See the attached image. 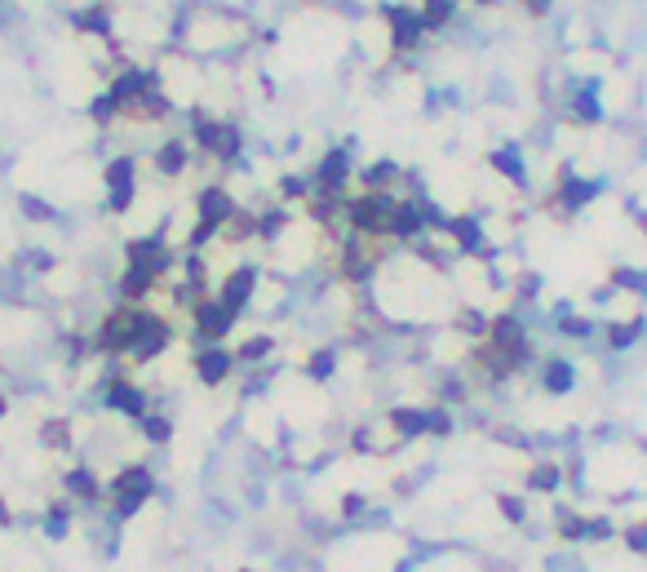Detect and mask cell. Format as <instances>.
Returning a JSON list of instances; mask_svg holds the SVG:
<instances>
[{
    "label": "cell",
    "mask_w": 647,
    "mask_h": 572,
    "mask_svg": "<svg viewBox=\"0 0 647 572\" xmlns=\"http://www.w3.org/2000/svg\"><path fill=\"white\" fill-rule=\"evenodd\" d=\"M156 497V475H151V466L142 462H129L120 466L116 475H111L107 484V510H111V524H129V519L142 515V506Z\"/></svg>",
    "instance_id": "cell-1"
},
{
    "label": "cell",
    "mask_w": 647,
    "mask_h": 572,
    "mask_svg": "<svg viewBox=\"0 0 647 572\" xmlns=\"http://www.w3.org/2000/svg\"><path fill=\"white\" fill-rule=\"evenodd\" d=\"M169 342H173V329H169V320H164V315H156V311H133L129 360H138V364L156 360V355H160Z\"/></svg>",
    "instance_id": "cell-2"
},
{
    "label": "cell",
    "mask_w": 647,
    "mask_h": 572,
    "mask_svg": "<svg viewBox=\"0 0 647 572\" xmlns=\"http://www.w3.org/2000/svg\"><path fill=\"white\" fill-rule=\"evenodd\" d=\"M63 497L76 510H94L107 502V484L98 479L94 466H71V471H63Z\"/></svg>",
    "instance_id": "cell-3"
},
{
    "label": "cell",
    "mask_w": 647,
    "mask_h": 572,
    "mask_svg": "<svg viewBox=\"0 0 647 572\" xmlns=\"http://www.w3.org/2000/svg\"><path fill=\"white\" fill-rule=\"evenodd\" d=\"M191 320H195V333H200L204 342H209V346H222V337L231 333L235 315H231L218 298H200V302L191 306Z\"/></svg>",
    "instance_id": "cell-4"
},
{
    "label": "cell",
    "mask_w": 647,
    "mask_h": 572,
    "mask_svg": "<svg viewBox=\"0 0 647 572\" xmlns=\"http://www.w3.org/2000/svg\"><path fill=\"white\" fill-rule=\"evenodd\" d=\"M390 213H395V200L390 196H359L351 204V222L355 231H368V236H382V231H390Z\"/></svg>",
    "instance_id": "cell-5"
},
{
    "label": "cell",
    "mask_w": 647,
    "mask_h": 572,
    "mask_svg": "<svg viewBox=\"0 0 647 572\" xmlns=\"http://www.w3.org/2000/svg\"><path fill=\"white\" fill-rule=\"evenodd\" d=\"M231 373H235V351H227V346H204V351H195V377H200L204 386H222Z\"/></svg>",
    "instance_id": "cell-6"
},
{
    "label": "cell",
    "mask_w": 647,
    "mask_h": 572,
    "mask_svg": "<svg viewBox=\"0 0 647 572\" xmlns=\"http://www.w3.org/2000/svg\"><path fill=\"white\" fill-rule=\"evenodd\" d=\"M253 289H258V271H253V267H240V271H231L227 280H222V289H218V302L227 306L231 315H240L244 306H249Z\"/></svg>",
    "instance_id": "cell-7"
},
{
    "label": "cell",
    "mask_w": 647,
    "mask_h": 572,
    "mask_svg": "<svg viewBox=\"0 0 647 572\" xmlns=\"http://www.w3.org/2000/svg\"><path fill=\"white\" fill-rule=\"evenodd\" d=\"M40 533H45V541H67L71 528H76V506L67 502V497H54L45 510H40Z\"/></svg>",
    "instance_id": "cell-8"
},
{
    "label": "cell",
    "mask_w": 647,
    "mask_h": 572,
    "mask_svg": "<svg viewBox=\"0 0 647 572\" xmlns=\"http://www.w3.org/2000/svg\"><path fill=\"white\" fill-rule=\"evenodd\" d=\"M107 408L125 413L129 422H142V417H147V395H142L133 382L120 377V382H107Z\"/></svg>",
    "instance_id": "cell-9"
},
{
    "label": "cell",
    "mask_w": 647,
    "mask_h": 572,
    "mask_svg": "<svg viewBox=\"0 0 647 572\" xmlns=\"http://www.w3.org/2000/svg\"><path fill=\"white\" fill-rule=\"evenodd\" d=\"M195 209H200V227H204V231H218L222 222H227L231 213H235V204H231V196H227L222 187H209V191H200Z\"/></svg>",
    "instance_id": "cell-10"
},
{
    "label": "cell",
    "mask_w": 647,
    "mask_h": 572,
    "mask_svg": "<svg viewBox=\"0 0 647 572\" xmlns=\"http://www.w3.org/2000/svg\"><path fill=\"white\" fill-rule=\"evenodd\" d=\"M386 422H390V431H395V439H421L426 435V408H390L386 413Z\"/></svg>",
    "instance_id": "cell-11"
},
{
    "label": "cell",
    "mask_w": 647,
    "mask_h": 572,
    "mask_svg": "<svg viewBox=\"0 0 647 572\" xmlns=\"http://www.w3.org/2000/svg\"><path fill=\"white\" fill-rule=\"evenodd\" d=\"M421 18L413 14V9H390V32H395V45L399 49H413L417 36H421Z\"/></svg>",
    "instance_id": "cell-12"
},
{
    "label": "cell",
    "mask_w": 647,
    "mask_h": 572,
    "mask_svg": "<svg viewBox=\"0 0 647 572\" xmlns=\"http://www.w3.org/2000/svg\"><path fill=\"white\" fill-rule=\"evenodd\" d=\"M523 484H528V493H546V497L559 493V488H563V466L559 462H537Z\"/></svg>",
    "instance_id": "cell-13"
},
{
    "label": "cell",
    "mask_w": 647,
    "mask_h": 572,
    "mask_svg": "<svg viewBox=\"0 0 647 572\" xmlns=\"http://www.w3.org/2000/svg\"><path fill=\"white\" fill-rule=\"evenodd\" d=\"M107 182H111V209H129V200H133V160L111 165Z\"/></svg>",
    "instance_id": "cell-14"
},
{
    "label": "cell",
    "mask_w": 647,
    "mask_h": 572,
    "mask_svg": "<svg viewBox=\"0 0 647 572\" xmlns=\"http://www.w3.org/2000/svg\"><path fill=\"white\" fill-rule=\"evenodd\" d=\"M541 386H546L550 395H568L572 386H577V369H572L568 360H550L546 369H541Z\"/></svg>",
    "instance_id": "cell-15"
},
{
    "label": "cell",
    "mask_w": 647,
    "mask_h": 572,
    "mask_svg": "<svg viewBox=\"0 0 647 572\" xmlns=\"http://www.w3.org/2000/svg\"><path fill=\"white\" fill-rule=\"evenodd\" d=\"M40 448H49V453H67L71 448V422L67 417H49V422H40Z\"/></svg>",
    "instance_id": "cell-16"
},
{
    "label": "cell",
    "mask_w": 647,
    "mask_h": 572,
    "mask_svg": "<svg viewBox=\"0 0 647 572\" xmlns=\"http://www.w3.org/2000/svg\"><path fill=\"white\" fill-rule=\"evenodd\" d=\"M448 236L457 240L461 253H479V249H484V231H479V222H470V218H453V222H448Z\"/></svg>",
    "instance_id": "cell-17"
},
{
    "label": "cell",
    "mask_w": 647,
    "mask_h": 572,
    "mask_svg": "<svg viewBox=\"0 0 647 572\" xmlns=\"http://www.w3.org/2000/svg\"><path fill=\"white\" fill-rule=\"evenodd\" d=\"M421 227H426V222H421L417 204H399L395 200V213H390V236H417Z\"/></svg>",
    "instance_id": "cell-18"
},
{
    "label": "cell",
    "mask_w": 647,
    "mask_h": 572,
    "mask_svg": "<svg viewBox=\"0 0 647 572\" xmlns=\"http://www.w3.org/2000/svg\"><path fill=\"white\" fill-rule=\"evenodd\" d=\"M554 533L563 541H585V515H577L572 506H554Z\"/></svg>",
    "instance_id": "cell-19"
},
{
    "label": "cell",
    "mask_w": 647,
    "mask_h": 572,
    "mask_svg": "<svg viewBox=\"0 0 647 572\" xmlns=\"http://www.w3.org/2000/svg\"><path fill=\"white\" fill-rule=\"evenodd\" d=\"M368 510H373V506H368V493H355V488H351V493L337 502V519H342V524H364Z\"/></svg>",
    "instance_id": "cell-20"
},
{
    "label": "cell",
    "mask_w": 647,
    "mask_h": 572,
    "mask_svg": "<svg viewBox=\"0 0 647 572\" xmlns=\"http://www.w3.org/2000/svg\"><path fill=\"white\" fill-rule=\"evenodd\" d=\"M497 510H501V519H506L510 528L528 524V502H523V493H497Z\"/></svg>",
    "instance_id": "cell-21"
},
{
    "label": "cell",
    "mask_w": 647,
    "mask_h": 572,
    "mask_svg": "<svg viewBox=\"0 0 647 572\" xmlns=\"http://www.w3.org/2000/svg\"><path fill=\"white\" fill-rule=\"evenodd\" d=\"M138 431H142L147 444H169V439H173V422H169V417H160V413H147L138 422Z\"/></svg>",
    "instance_id": "cell-22"
},
{
    "label": "cell",
    "mask_w": 647,
    "mask_h": 572,
    "mask_svg": "<svg viewBox=\"0 0 647 572\" xmlns=\"http://www.w3.org/2000/svg\"><path fill=\"white\" fill-rule=\"evenodd\" d=\"M333 373H337V351L333 346H324V351H315L311 360H306V377H311V382H328Z\"/></svg>",
    "instance_id": "cell-23"
},
{
    "label": "cell",
    "mask_w": 647,
    "mask_h": 572,
    "mask_svg": "<svg viewBox=\"0 0 647 572\" xmlns=\"http://www.w3.org/2000/svg\"><path fill=\"white\" fill-rule=\"evenodd\" d=\"M271 346H275V342H271L266 333H262V337H249V342H244L240 351H235V364H258V360H266V355H271Z\"/></svg>",
    "instance_id": "cell-24"
},
{
    "label": "cell",
    "mask_w": 647,
    "mask_h": 572,
    "mask_svg": "<svg viewBox=\"0 0 647 572\" xmlns=\"http://www.w3.org/2000/svg\"><path fill=\"white\" fill-rule=\"evenodd\" d=\"M342 178H346V151H337V156H328V160H324L320 182H324L328 191H337V187H342Z\"/></svg>",
    "instance_id": "cell-25"
},
{
    "label": "cell",
    "mask_w": 647,
    "mask_h": 572,
    "mask_svg": "<svg viewBox=\"0 0 647 572\" xmlns=\"http://www.w3.org/2000/svg\"><path fill=\"white\" fill-rule=\"evenodd\" d=\"M621 541H625V550H630V555H643L647 559V519H639V524H630V528H621Z\"/></svg>",
    "instance_id": "cell-26"
},
{
    "label": "cell",
    "mask_w": 647,
    "mask_h": 572,
    "mask_svg": "<svg viewBox=\"0 0 647 572\" xmlns=\"http://www.w3.org/2000/svg\"><path fill=\"white\" fill-rule=\"evenodd\" d=\"M426 435H435V439L453 435V413L448 408H426Z\"/></svg>",
    "instance_id": "cell-27"
},
{
    "label": "cell",
    "mask_w": 647,
    "mask_h": 572,
    "mask_svg": "<svg viewBox=\"0 0 647 572\" xmlns=\"http://www.w3.org/2000/svg\"><path fill=\"white\" fill-rule=\"evenodd\" d=\"M612 537H616L612 515H590L585 519V541H612Z\"/></svg>",
    "instance_id": "cell-28"
},
{
    "label": "cell",
    "mask_w": 647,
    "mask_h": 572,
    "mask_svg": "<svg viewBox=\"0 0 647 572\" xmlns=\"http://www.w3.org/2000/svg\"><path fill=\"white\" fill-rule=\"evenodd\" d=\"M643 337V320H630V324H612V346L616 351H625V346H634Z\"/></svg>",
    "instance_id": "cell-29"
},
{
    "label": "cell",
    "mask_w": 647,
    "mask_h": 572,
    "mask_svg": "<svg viewBox=\"0 0 647 572\" xmlns=\"http://www.w3.org/2000/svg\"><path fill=\"white\" fill-rule=\"evenodd\" d=\"M488 324H492V320H488L484 311H461V315H457V329L470 333V337H488Z\"/></svg>",
    "instance_id": "cell-30"
},
{
    "label": "cell",
    "mask_w": 647,
    "mask_h": 572,
    "mask_svg": "<svg viewBox=\"0 0 647 572\" xmlns=\"http://www.w3.org/2000/svg\"><path fill=\"white\" fill-rule=\"evenodd\" d=\"M590 196H594V182H568V191H563V209H581Z\"/></svg>",
    "instance_id": "cell-31"
},
{
    "label": "cell",
    "mask_w": 647,
    "mask_h": 572,
    "mask_svg": "<svg viewBox=\"0 0 647 572\" xmlns=\"http://www.w3.org/2000/svg\"><path fill=\"white\" fill-rule=\"evenodd\" d=\"M448 18H453V0H426V18L421 23L435 27V23H448Z\"/></svg>",
    "instance_id": "cell-32"
},
{
    "label": "cell",
    "mask_w": 647,
    "mask_h": 572,
    "mask_svg": "<svg viewBox=\"0 0 647 572\" xmlns=\"http://www.w3.org/2000/svg\"><path fill=\"white\" fill-rule=\"evenodd\" d=\"M182 165H187V151H182L178 142H169V147L160 151V169H164V173H178Z\"/></svg>",
    "instance_id": "cell-33"
},
{
    "label": "cell",
    "mask_w": 647,
    "mask_h": 572,
    "mask_svg": "<svg viewBox=\"0 0 647 572\" xmlns=\"http://www.w3.org/2000/svg\"><path fill=\"white\" fill-rule=\"evenodd\" d=\"M616 289H634V293H647V275L643 271H616L612 275Z\"/></svg>",
    "instance_id": "cell-34"
},
{
    "label": "cell",
    "mask_w": 647,
    "mask_h": 572,
    "mask_svg": "<svg viewBox=\"0 0 647 572\" xmlns=\"http://www.w3.org/2000/svg\"><path fill=\"white\" fill-rule=\"evenodd\" d=\"M492 165H497L501 173H506V178L523 182V165H519V156H515V151H510V156H506V151H497V156H492Z\"/></svg>",
    "instance_id": "cell-35"
},
{
    "label": "cell",
    "mask_w": 647,
    "mask_h": 572,
    "mask_svg": "<svg viewBox=\"0 0 647 572\" xmlns=\"http://www.w3.org/2000/svg\"><path fill=\"white\" fill-rule=\"evenodd\" d=\"M559 329L568 333V337H585V333H590V320H577V315H563Z\"/></svg>",
    "instance_id": "cell-36"
},
{
    "label": "cell",
    "mask_w": 647,
    "mask_h": 572,
    "mask_svg": "<svg viewBox=\"0 0 647 572\" xmlns=\"http://www.w3.org/2000/svg\"><path fill=\"white\" fill-rule=\"evenodd\" d=\"M351 448H355V453H373V435H368L364 426H359V431L351 435Z\"/></svg>",
    "instance_id": "cell-37"
},
{
    "label": "cell",
    "mask_w": 647,
    "mask_h": 572,
    "mask_svg": "<svg viewBox=\"0 0 647 572\" xmlns=\"http://www.w3.org/2000/svg\"><path fill=\"white\" fill-rule=\"evenodd\" d=\"M550 5V0H528V9H532V14H541V9H546Z\"/></svg>",
    "instance_id": "cell-38"
},
{
    "label": "cell",
    "mask_w": 647,
    "mask_h": 572,
    "mask_svg": "<svg viewBox=\"0 0 647 572\" xmlns=\"http://www.w3.org/2000/svg\"><path fill=\"white\" fill-rule=\"evenodd\" d=\"M9 413V400H5V395H0V417H5Z\"/></svg>",
    "instance_id": "cell-39"
},
{
    "label": "cell",
    "mask_w": 647,
    "mask_h": 572,
    "mask_svg": "<svg viewBox=\"0 0 647 572\" xmlns=\"http://www.w3.org/2000/svg\"><path fill=\"white\" fill-rule=\"evenodd\" d=\"M240 572H253V568H240Z\"/></svg>",
    "instance_id": "cell-40"
}]
</instances>
